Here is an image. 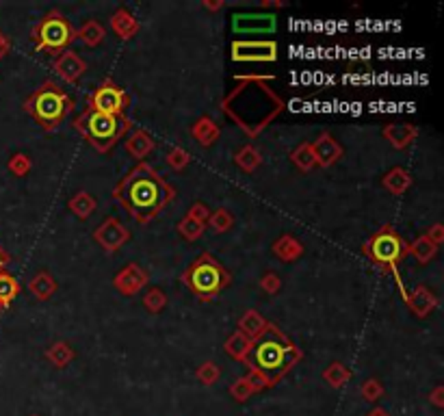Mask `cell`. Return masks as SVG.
<instances>
[{
	"mask_svg": "<svg viewBox=\"0 0 444 416\" xmlns=\"http://www.w3.org/2000/svg\"><path fill=\"white\" fill-rule=\"evenodd\" d=\"M33 169V160L24 154V152H15L9 158V172L17 178H24L28 172Z\"/></svg>",
	"mask_w": 444,
	"mask_h": 416,
	"instance_id": "obj_42",
	"label": "cell"
},
{
	"mask_svg": "<svg viewBox=\"0 0 444 416\" xmlns=\"http://www.w3.org/2000/svg\"><path fill=\"white\" fill-rule=\"evenodd\" d=\"M22 108L46 133H52L74 113L76 102L55 81H46L24 100Z\"/></svg>",
	"mask_w": 444,
	"mask_h": 416,
	"instance_id": "obj_6",
	"label": "cell"
},
{
	"mask_svg": "<svg viewBox=\"0 0 444 416\" xmlns=\"http://www.w3.org/2000/svg\"><path fill=\"white\" fill-rule=\"evenodd\" d=\"M191 137L198 141L202 148H210V146H215V143L219 141L221 128H219L217 122L212 119V117L202 115L198 122L191 126Z\"/></svg>",
	"mask_w": 444,
	"mask_h": 416,
	"instance_id": "obj_20",
	"label": "cell"
},
{
	"mask_svg": "<svg viewBox=\"0 0 444 416\" xmlns=\"http://www.w3.org/2000/svg\"><path fill=\"white\" fill-rule=\"evenodd\" d=\"M310 146H312V154H314V160H316V167H332L345 154L343 146L330 133H321V135H318L310 143Z\"/></svg>",
	"mask_w": 444,
	"mask_h": 416,
	"instance_id": "obj_15",
	"label": "cell"
},
{
	"mask_svg": "<svg viewBox=\"0 0 444 416\" xmlns=\"http://www.w3.org/2000/svg\"><path fill=\"white\" fill-rule=\"evenodd\" d=\"M165 163H167V165H169L173 172H182L185 167L191 165V154H189L185 148H180V146H173V148L167 150Z\"/></svg>",
	"mask_w": 444,
	"mask_h": 416,
	"instance_id": "obj_40",
	"label": "cell"
},
{
	"mask_svg": "<svg viewBox=\"0 0 444 416\" xmlns=\"http://www.w3.org/2000/svg\"><path fill=\"white\" fill-rule=\"evenodd\" d=\"M3 310H5V308H3V303H0V313H3Z\"/></svg>",
	"mask_w": 444,
	"mask_h": 416,
	"instance_id": "obj_52",
	"label": "cell"
},
{
	"mask_svg": "<svg viewBox=\"0 0 444 416\" xmlns=\"http://www.w3.org/2000/svg\"><path fill=\"white\" fill-rule=\"evenodd\" d=\"M180 280L200 301L208 303V301H215L230 286L232 274H230L210 251H202V254L182 271Z\"/></svg>",
	"mask_w": 444,
	"mask_h": 416,
	"instance_id": "obj_7",
	"label": "cell"
},
{
	"mask_svg": "<svg viewBox=\"0 0 444 416\" xmlns=\"http://www.w3.org/2000/svg\"><path fill=\"white\" fill-rule=\"evenodd\" d=\"M230 57L237 63H273L278 61V44L273 40H234Z\"/></svg>",
	"mask_w": 444,
	"mask_h": 416,
	"instance_id": "obj_10",
	"label": "cell"
},
{
	"mask_svg": "<svg viewBox=\"0 0 444 416\" xmlns=\"http://www.w3.org/2000/svg\"><path fill=\"white\" fill-rule=\"evenodd\" d=\"M176 230H178V234H180L182 239H187V241H198L202 234H204V230H206V226H202V224H198V222H193L191 217H182L180 222H178V226H176Z\"/></svg>",
	"mask_w": 444,
	"mask_h": 416,
	"instance_id": "obj_38",
	"label": "cell"
},
{
	"mask_svg": "<svg viewBox=\"0 0 444 416\" xmlns=\"http://www.w3.org/2000/svg\"><path fill=\"white\" fill-rule=\"evenodd\" d=\"M234 165L243 172V174H254L260 165H262V154L256 146L247 143L243 146L237 154H234Z\"/></svg>",
	"mask_w": 444,
	"mask_h": 416,
	"instance_id": "obj_27",
	"label": "cell"
},
{
	"mask_svg": "<svg viewBox=\"0 0 444 416\" xmlns=\"http://www.w3.org/2000/svg\"><path fill=\"white\" fill-rule=\"evenodd\" d=\"M130 106V96L113 78H104L87 98V108L104 115H123Z\"/></svg>",
	"mask_w": 444,
	"mask_h": 416,
	"instance_id": "obj_9",
	"label": "cell"
},
{
	"mask_svg": "<svg viewBox=\"0 0 444 416\" xmlns=\"http://www.w3.org/2000/svg\"><path fill=\"white\" fill-rule=\"evenodd\" d=\"M384 139L393 146L395 150H405L410 148L412 143L418 137V126L410 124V122H397V124H388L382 128Z\"/></svg>",
	"mask_w": 444,
	"mask_h": 416,
	"instance_id": "obj_17",
	"label": "cell"
},
{
	"mask_svg": "<svg viewBox=\"0 0 444 416\" xmlns=\"http://www.w3.org/2000/svg\"><path fill=\"white\" fill-rule=\"evenodd\" d=\"M31 40L37 52L50 54V57H59V54L69 50V46L76 42V28L59 9H50L42 20L33 26Z\"/></svg>",
	"mask_w": 444,
	"mask_h": 416,
	"instance_id": "obj_8",
	"label": "cell"
},
{
	"mask_svg": "<svg viewBox=\"0 0 444 416\" xmlns=\"http://www.w3.org/2000/svg\"><path fill=\"white\" fill-rule=\"evenodd\" d=\"M301 358H304V351L275 323L269 321V328H266L264 336L254 342L250 363L271 377L273 388L282 382V377H287L295 369V365L301 363Z\"/></svg>",
	"mask_w": 444,
	"mask_h": 416,
	"instance_id": "obj_3",
	"label": "cell"
},
{
	"mask_svg": "<svg viewBox=\"0 0 444 416\" xmlns=\"http://www.w3.org/2000/svg\"><path fill=\"white\" fill-rule=\"evenodd\" d=\"M291 163L293 165L299 169V172H304V174H308V172H312L314 167H316V160H314V154H312V146L308 141H304V143H299V146L291 152Z\"/></svg>",
	"mask_w": 444,
	"mask_h": 416,
	"instance_id": "obj_32",
	"label": "cell"
},
{
	"mask_svg": "<svg viewBox=\"0 0 444 416\" xmlns=\"http://www.w3.org/2000/svg\"><path fill=\"white\" fill-rule=\"evenodd\" d=\"M351 369L345 367L343 363H339V360H334V363L327 365V369L323 371V379L334 388V390H341L345 388L349 382H351Z\"/></svg>",
	"mask_w": 444,
	"mask_h": 416,
	"instance_id": "obj_31",
	"label": "cell"
},
{
	"mask_svg": "<svg viewBox=\"0 0 444 416\" xmlns=\"http://www.w3.org/2000/svg\"><path fill=\"white\" fill-rule=\"evenodd\" d=\"M245 367H247V375H245V377L252 382V386H254V390H256V392L271 388V377H269V375L262 373L258 367H254V365L250 363V360H247V363H245Z\"/></svg>",
	"mask_w": 444,
	"mask_h": 416,
	"instance_id": "obj_41",
	"label": "cell"
},
{
	"mask_svg": "<svg viewBox=\"0 0 444 416\" xmlns=\"http://www.w3.org/2000/svg\"><path fill=\"white\" fill-rule=\"evenodd\" d=\"M275 76H234V87L219 102L223 115L250 137H260L284 113L287 102L269 85Z\"/></svg>",
	"mask_w": 444,
	"mask_h": 416,
	"instance_id": "obj_1",
	"label": "cell"
},
{
	"mask_svg": "<svg viewBox=\"0 0 444 416\" xmlns=\"http://www.w3.org/2000/svg\"><path fill=\"white\" fill-rule=\"evenodd\" d=\"M94 241L109 254H115L130 241V232L117 217H106V219L94 230Z\"/></svg>",
	"mask_w": 444,
	"mask_h": 416,
	"instance_id": "obj_11",
	"label": "cell"
},
{
	"mask_svg": "<svg viewBox=\"0 0 444 416\" xmlns=\"http://www.w3.org/2000/svg\"><path fill=\"white\" fill-rule=\"evenodd\" d=\"M67 208H69V213H72L74 217H78L80 222H87L89 217L94 215V210H96V200L92 197V193L78 191V193H74L72 197H69Z\"/></svg>",
	"mask_w": 444,
	"mask_h": 416,
	"instance_id": "obj_28",
	"label": "cell"
},
{
	"mask_svg": "<svg viewBox=\"0 0 444 416\" xmlns=\"http://www.w3.org/2000/svg\"><path fill=\"white\" fill-rule=\"evenodd\" d=\"M429 403L438 410H444V386H436L429 392Z\"/></svg>",
	"mask_w": 444,
	"mask_h": 416,
	"instance_id": "obj_46",
	"label": "cell"
},
{
	"mask_svg": "<svg viewBox=\"0 0 444 416\" xmlns=\"http://www.w3.org/2000/svg\"><path fill=\"white\" fill-rule=\"evenodd\" d=\"M52 72L63 81V83H69V85H76L87 72V61L80 57L78 52L74 50H65L63 54H59V57H55V61H52Z\"/></svg>",
	"mask_w": 444,
	"mask_h": 416,
	"instance_id": "obj_13",
	"label": "cell"
},
{
	"mask_svg": "<svg viewBox=\"0 0 444 416\" xmlns=\"http://www.w3.org/2000/svg\"><path fill=\"white\" fill-rule=\"evenodd\" d=\"M76 358V351L72 349V345L65 340H55L52 345L46 349V360L55 367V369H65L72 360Z\"/></svg>",
	"mask_w": 444,
	"mask_h": 416,
	"instance_id": "obj_26",
	"label": "cell"
},
{
	"mask_svg": "<svg viewBox=\"0 0 444 416\" xmlns=\"http://www.w3.org/2000/svg\"><path fill=\"white\" fill-rule=\"evenodd\" d=\"M252 349H254V342L247 338L245 334H241L239 330L234 334H230L225 338V342H223V351L232 360H237V363H241V365H245L247 360H250Z\"/></svg>",
	"mask_w": 444,
	"mask_h": 416,
	"instance_id": "obj_23",
	"label": "cell"
},
{
	"mask_svg": "<svg viewBox=\"0 0 444 416\" xmlns=\"http://www.w3.org/2000/svg\"><path fill=\"white\" fill-rule=\"evenodd\" d=\"M414 183V178L410 174V169H405L401 165L388 169L384 176H382V187L390 193V195H403L405 191H410Z\"/></svg>",
	"mask_w": 444,
	"mask_h": 416,
	"instance_id": "obj_21",
	"label": "cell"
},
{
	"mask_svg": "<svg viewBox=\"0 0 444 416\" xmlns=\"http://www.w3.org/2000/svg\"><path fill=\"white\" fill-rule=\"evenodd\" d=\"M9 50H11V42H9L7 35H5L3 31H0V59H3Z\"/></svg>",
	"mask_w": 444,
	"mask_h": 416,
	"instance_id": "obj_48",
	"label": "cell"
},
{
	"mask_svg": "<svg viewBox=\"0 0 444 416\" xmlns=\"http://www.w3.org/2000/svg\"><path fill=\"white\" fill-rule=\"evenodd\" d=\"M109 24H111V31L115 33V38L121 40V42L133 40L135 35L139 33V28H141L137 15L130 9H126V7H119L115 13H111Z\"/></svg>",
	"mask_w": 444,
	"mask_h": 416,
	"instance_id": "obj_18",
	"label": "cell"
},
{
	"mask_svg": "<svg viewBox=\"0 0 444 416\" xmlns=\"http://www.w3.org/2000/svg\"><path fill=\"white\" fill-rule=\"evenodd\" d=\"M260 288L266 295H278L282 291V278L275 274V271H266V274L260 278Z\"/></svg>",
	"mask_w": 444,
	"mask_h": 416,
	"instance_id": "obj_43",
	"label": "cell"
},
{
	"mask_svg": "<svg viewBox=\"0 0 444 416\" xmlns=\"http://www.w3.org/2000/svg\"><path fill=\"white\" fill-rule=\"evenodd\" d=\"M219 377H221V369L212 363V360H206V363H202L198 371H195V379L204 386H215L219 382Z\"/></svg>",
	"mask_w": 444,
	"mask_h": 416,
	"instance_id": "obj_37",
	"label": "cell"
},
{
	"mask_svg": "<svg viewBox=\"0 0 444 416\" xmlns=\"http://www.w3.org/2000/svg\"><path fill=\"white\" fill-rule=\"evenodd\" d=\"M362 254L368 258L370 265H375L379 271H384V274L393 276L399 293H401V299L405 303L407 299V288L403 284V278L399 274V265L405 260L407 254V241L401 237V234L390 226H382L373 237L362 245Z\"/></svg>",
	"mask_w": 444,
	"mask_h": 416,
	"instance_id": "obj_4",
	"label": "cell"
},
{
	"mask_svg": "<svg viewBox=\"0 0 444 416\" xmlns=\"http://www.w3.org/2000/svg\"><path fill=\"white\" fill-rule=\"evenodd\" d=\"M228 392H230V397H232V399H234L237 403H245V401H250L252 397L256 394V390H254L252 382H250V379H247L245 375H243V377H237L234 382L230 384Z\"/></svg>",
	"mask_w": 444,
	"mask_h": 416,
	"instance_id": "obj_35",
	"label": "cell"
},
{
	"mask_svg": "<svg viewBox=\"0 0 444 416\" xmlns=\"http://www.w3.org/2000/svg\"><path fill=\"white\" fill-rule=\"evenodd\" d=\"M187 217H191L193 222H198V224L206 226L208 217H210V208H208L206 204H202V202H195V204H191V208H189Z\"/></svg>",
	"mask_w": 444,
	"mask_h": 416,
	"instance_id": "obj_44",
	"label": "cell"
},
{
	"mask_svg": "<svg viewBox=\"0 0 444 416\" xmlns=\"http://www.w3.org/2000/svg\"><path fill=\"white\" fill-rule=\"evenodd\" d=\"M202 7L206 11H221L225 7V3L223 0H202Z\"/></svg>",
	"mask_w": 444,
	"mask_h": 416,
	"instance_id": "obj_47",
	"label": "cell"
},
{
	"mask_svg": "<svg viewBox=\"0 0 444 416\" xmlns=\"http://www.w3.org/2000/svg\"><path fill=\"white\" fill-rule=\"evenodd\" d=\"M271 251L282 263H295L297 258L304 256V243L293 237V234H282L271 245Z\"/></svg>",
	"mask_w": 444,
	"mask_h": 416,
	"instance_id": "obj_22",
	"label": "cell"
},
{
	"mask_svg": "<svg viewBox=\"0 0 444 416\" xmlns=\"http://www.w3.org/2000/svg\"><path fill=\"white\" fill-rule=\"evenodd\" d=\"M31 416H42V414H31Z\"/></svg>",
	"mask_w": 444,
	"mask_h": 416,
	"instance_id": "obj_53",
	"label": "cell"
},
{
	"mask_svg": "<svg viewBox=\"0 0 444 416\" xmlns=\"http://www.w3.org/2000/svg\"><path fill=\"white\" fill-rule=\"evenodd\" d=\"M72 128L92 146L94 150H98L100 154H109L119 139H123L130 128H133V119L123 113V115H104V113H96V111H85L80 115H76L72 119Z\"/></svg>",
	"mask_w": 444,
	"mask_h": 416,
	"instance_id": "obj_5",
	"label": "cell"
},
{
	"mask_svg": "<svg viewBox=\"0 0 444 416\" xmlns=\"http://www.w3.org/2000/svg\"><path fill=\"white\" fill-rule=\"evenodd\" d=\"M278 26L275 13H234L232 15V28L241 35L252 33H273Z\"/></svg>",
	"mask_w": 444,
	"mask_h": 416,
	"instance_id": "obj_14",
	"label": "cell"
},
{
	"mask_svg": "<svg viewBox=\"0 0 444 416\" xmlns=\"http://www.w3.org/2000/svg\"><path fill=\"white\" fill-rule=\"evenodd\" d=\"M76 40H80L85 46L89 48H98L104 40H106V28L98 22V20H87L78 31H76Z\"/></svg>",
	"mask_w": 444,
	"mask_h": 416,
	"instance_id": "obj_30",
	"label": "cell"
},
{
	"mask_svg": "<svg viewBox=\"0 0 444 416\" xmlns=\"http://www.w3.org/2000/svg\"><path fill=\"white\" fill-rule=\"evenodd\" d=\"M206 226L212 230V232H217V234H225L232 230L234 226V215L230 213L228 208H217V210H210V217H208V222Z\"/></svg>",
	"mask_w": 444,
	"mask_h": 416,
	"instance_id": "obj_34",
	"label": "cell"
},
{
	"mask_svg": "<svg viewBox=\"0 0 444 416\" xmlns=\"http://www.w3.org/2000/svg\"><path fill=\"white\" fill-rule=\"evenodd\" d=\"M9 263H11V256L7 254V251H5L3 247H0V271H3Z\"/></svg>",
	"mask_w": 444,
	"mask_h": 416,
	"instance_id": "obj_50",
	"label": "cell"
},
{
	"mask_svg": "<svg viewBox=\"0 0 444 416\" xmlns=\"http://www.w3.org/2000/svg\"><path fill=\"white\" fill-rule=\"evenodd\" d=\"M111 195L137 224L148 226L176 200V187L148 163H137L115 185Z\"/></svg>",
	"mask_w": 444,
	"mask_h": 416,
	"instance_id": "obj_2",
	"label": "cell"
},
{
	"mask_svg": "<svg viewBox=\"0 0 444 416\" xmlns=\"http://www.w3.org/2000/svg\"><path fill=\"white\" fill-rule=\"evenodd\" d=\"M407 254H412L418 260V265H429L438 254V247L425 234H420L412 243H407Z\"/></svg>",
	"mask_w": 444,
	"mask_h": 416,
	"instance_id": "obj_29",
	"label": "cell"
},
{
	"mask_svg": "<svg viewBox=\"0 0 444 416\" xmlns=\"http://www.w3.org/2000/svg\"><path fill=\"white\" fill-rule=\"evenodd\" d=\"M384 392H386V388H384V384L379 382L377 377H368V379H364L362 386H360V394H362V399H364L366 403H375V401H379L382 397H384Z\"/></svg>",
	"mask_w": 444,
	"mask_h": 416,
	"instance_id": "obj_39",
	"label": "cell"
},
{
	"mask_svg": "<svg viewBox=\"0 0 444 416\" xmlns=\"http://www.w3.org/2000/svg\"><path fill=\"white\" fill-rule=\"evenodd\" d=\"M262 9H282L287 7V3H282V0H264V3H260Z\"/></svg>",
	"mask_w": 444,
	"mask_h": 416,
	"instance_id": "obj_49",
	"label": "cell"
},
{
	"mask_svg": "<svg viewBox=\"0 0 444 416\" xmlns=\"http://www.w3.org/2000/svg\"><path fill=\"white\" fill-rule=\"evenodd\" d=\"M123 148H126V152H128L133 158H137L139 163H144L146 156H150V154L154 152L156 141H154V137H152L148 131L137 128V131H133V133L128 135L126 143H123Z\"/></svg>",
	"mask_w": 444,
	"mask_h": 416,
	"instance_id": "obj_19",
	"label": "cell"
},
{
	"mask_svg": "<svg viewBox=\"0 0 444 416\" xmlns=\"http://www.w3.org/2000/svg\"><path fill=\"white\" fill-rule=\"evenodd\" d=\"M425 237H427L436 247H440V245L444 243V226H442V224H434V226L427 230V234H425Z\"/></svg>",
	"mask_w": 444,
	"mask_h": 416,
	"instance_id": "obj_45",
	"label": "cell"
},
{
	"mask_svg": "<svg viewBox=\"0 0 444 416\" xmlns=\"http://www.w3.org/2000/svg\"><path fill=\"white\" fill-rule=\"evenodd\" d=\"M405 306H407V310H410L416 319H427L440 306V299L425 284H416L412 288V293H407Z\"/></svg>",
	"mask_w": 444,
	"mask_h": 416,
	"instance_id": "obj_16",
	"label": "cell"
},
{
	"mask_svg": "<svg viewBox=\"0 0 444 416\" xmlns=\"http://www.w3.org/2000/svg\"><path fill=\"white\" fill-rule=\"evenodd\" d=\"M148 282H150V274L137 263H128L121 271H117V276L113 278L115 291L123 297H133L141 293L148 286Z\"/></svg>",
	"mask_w": 444,
	"mask_h": 416,
	"instance_id": "obj_12",
	"label": "cell"
},
{
	"mask_svg": "<svg viewBox=\"0 0 444 416\" xmlns=\"http://www.w3.org/2000/svg\"><path fill=\"white\" fill-rule=\"evenodd\" d=\"M165 306H167V295H165L163 288H158V286L148 288L146 295H144V308L152 315H158Z\"/></svg>",
	"mask_w": 444,
	"mask_h": 416,
	"instance_id": "obj_36",
	"label": "cell"
},
{
	"mask_svg": "<svg viewBox=\"0 0 444 416\" xmlns=\"http://www.w3.org/2000/svg\"><path fill=\"white\" fill-rule=\"evenodd\" d=\"M366 416H393L388 410H384V408H373Z\"/></svg>",
	"mask_w": 444,
	"mask_h": 416,
	"instance_id": "obj_51",
	"label": "cell"
},
{
	"mask_svg": "<svg viewBox=\"0 0 444 416\" xmlns=\"http://www.w3.org/2000/svg\"><path fill=\"white\" fill-rule=\"evenodd\" d=\"M57 288H59V284L55 278H52L50 271H37V274H35L28 282V291L35 295V299H40V301H48L52 295L57 293Z\"/></svg>",
	"mask_w": 444,
	"mask_h": 416,
	"instance_id": "obj_25",
	"label": "cell"
},
{
	"mask_svg": "<svg viewBox=\"0 0 444 416\" xmlns=\"http://www.w3.org/2000/svg\"><path fill=\"white\" fill-rule=\"evenodd\" d=\"M269 328V321H266L258 310H245V315L239 319V332L245 334L252 342L260 340Z\"/></svg>",
	"mask_w": 444,
	"mask_h": 416,
	"instance_id": "obj_24",
	"label": "cell"
},
{
	"mask_svg": "<svg viewBox=\"0 0 444 416\" xmlns=\"http://www.w3.org/2000/svg\"><path fill=\"white\" fill-rule=\"evenodd\" d=\"M17 295H20V282L7 271H0V303H3V308H9Z\"/></svg>",
	"mask_w": 444,
	"mask_h": 416,
	"instance_id": "obj_33",
	"label": "cell"
}]
</instances>
